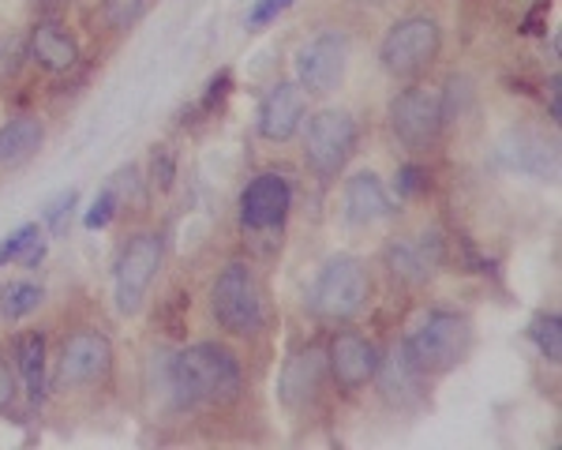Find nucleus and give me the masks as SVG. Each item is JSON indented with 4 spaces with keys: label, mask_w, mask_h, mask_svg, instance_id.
<instances>
[{
    "label": "nucleus",
    "mask_w": 562,
    "mask_h": 450,
    "mask_svg": "<svg viewBox=\"0 0 562 450\" xmlns=\"http://www.w3.org/2000/svg\"><path fill=\"white\" fill-rule=\"evenodd\" d=\"M166 386L177 409L192 405H225L240 394V364L229 349L203 341L184 353L169 357L166 364Z\"/></svg>",
    "instance_id": "1"
},
{
    "label": "nucleus",
    "mask_w": 562,
    "mask_h": 450,
    "mask_svg": "<svg viewBox=\"0 0 562 450\" xmlns=\"http://www.w3.org/2000/svg\"><path fill=\"white\" fill-rule=\"evenodd\" d=\"M469 323L454 312H431L420 327L405 338L402 353L420 375H442L465 357L469 349Z\"/></svg>",
    "instance_id": "2"
},
{
    "label": "nucleus",
    "mask_w": 562,
    "mask_h": 450,
    "mask_svg": "<svg viewBox=\"0 0 562 450\" xmlns=\"http://www.w3.org/2000/svg\"><path fill=\"white\" fill-rule=\"evenodd\" d=\"M364 301H368V270L360 259L338 256L319 270V278H315L312 312L319 315V319L346 323L364 308Z\"/></svg>",
    "instance_id": "3"
},
{
    "label": "nucleus",
    "mask_w": 562,
    "mask_h": 450,
    "mask_svg": "<svg viewBox=\"0 0 562 450\" xmlns=\"http://www.w3.org/2000/svg\"><path fill=\"white\" fill-rule=\"evenodd\" d=\"M357 150V121L341 110H323L307 121L304 155L315 177L334 180Z\"/></svg>",
    "instance_id": "4"
},
{
    "label": "nucleus",
    "mask_w": 562,
    "mask_h": 450,
    "mask_svg": "<svg viewBox=\"0 0 562 450\" xmlns=\"http://www.w3.org/2000/svg\"><path fill=\"white\" fill-rule=\"evenodd\" d=\"M211 308H214V319L222 323L229 335H256L262 327V301H259V285L248 267L229 263L217 274L214 290H211Z\"/></svg>",
    "instance_id": "5"
},
{
    "label": "nucleus",
    "mask_w": 562,
    "mask_h": 450,
    "mask_svg": "<svg viewBox=\"0 0 562 450\" xmlns=\"http://www.w3.org/2000/svg\"><path fill=\"white\" fill-rule=\"evenodd\" d=\"M447 124V102L431 87H409L390 102V128L409 150H428Z\"/></svg>",
    "instance_id": "6"
},
{
    "label": "nucleus",
    "mask_w": 562,
    "mask_h": 450,
    "mask_svg": "<svg viewBox=\"0 0 562 450\" xmlns=\"http://www.w3.org/2000/svg\"><path fill=\"white\" fill-rule=\"evenodd\" d=\"M439 23L424 20V15H413V20H402L390 26V34L383 38V68L390 76H416L435 60L439 53Z\"/></svg>",
    "instance_id": "7"
},
{
    "label": "nucleus",
    "mask_w": 562,
    "mask_h": 450,
    "mask_svg": "<svg viewBox=\"0 0 562 450\" xmlns=\"http://www.w3.org/2000/svg\"><path fill=\"white\" fill-rule=\"evenodd\" d=\"M161 267V237L158 233H139L128 240L116 263V308L124 315L139 312L143 296H147L154 274Z\"/></svg>",
    "instance_id": "8"
},
{
    "label": "nucleus",
    "mask_w": 562,
    "mask_h": 450,
    "mask_svg": "<svg viewBox=\"0 0 562 450\" xmlns=\"http://www.w3.org/2000/svg\"><path fill=\"white\" fill-rule=\"evenodd\" d=\"M113 368V346L102 330H76L65 341V353H60V386H87V383H102Z\"/></svg>",
    "instance_id": "9"
},
{
    "label": "nucleus",
    "mask_w": 562,
    "mask_h": 450,
    "mask_svg": "<svg viewBox=\"0 0 562 450\" xmlns=\"http://www.w3.org/2000/svg\"><path fill=\"white\" fill-rule=\"evenodd\" d=\"M289 206H293V188L285 177L278 173H262L256 180H248V188L240 192V222L244 229H278L285 222Z\"/></svg>",
    "instance_id": "10"
},
{
    "label": "nucleus",
    "mask_w": 562,
    "mask_h": 450,
    "mask_svg": "<svg viewBox=\"0 0 562 450\" xmlns=\"http://www.w3.org/2000/svg\"><path fill=\"white\" fill-rule=\"evenodd\" d=\"M296 76H301L304 94H330L346 76V38L323 34V38L307 42L296 57Z\"/></svg>",
    "instance_id": "11"
},
{
    "label": "nucleus",
    "mask_w": 562,
    "mask_h": 450,
    "mask_svg": "<svg viewBox=\"0 0 562 450\" xmlns=\"http://www.w3.org/2000/svg\"><path fill=\"white\" fill-rule=\"evenodd\" d=\"M495 158L514 173H529L540 180H555L559 173L555 143H548L537 132H506L495 147Z\"/></svg>",
    "instance_id": "12"
},
{
    "label": "nucleus",
    "mask_w": 562,
    "mask_h": 450,
    "mask_svg": "<svg viewBox=\"0 0 562 450\" xmlns=\"http://www.w3.org/2000/svg\"><path fill=\"white\" fill-rule=\"evenodd\" d=\"M304 110H307V98H304V87L301 83H278L267 90L259 105V135L270 143H285L293 139L296 128L304 121Z\"/></svg>",
    "instance_id": "13"
},
{
    "label": "nucleus",
    "mask_w": 562,
    "mask_h": 450,
    "mask_svg": "<svg viewBox=\"0 0 562 450\" xmlns=\"http://www.w3.org/2000/svg\"><path fill=\"white\" fill-rule=\"evenodd\" d=\"M330 372L341 391H360L379 375V353L368 338L360 335H338L330 346Z\"/></svg>",
    "instance_id": "14"
},
{
    "label": "nucleus",
    "mask_w": 562,
    "mask_h": 450,
    "mask_svg": "<svg viewBox=\"0 0 562 450\" xmlns=\"http://www.w3.org/2000/svg\"><path fill=\"white\" fill-rule=\"evenodd\" d=\"M390 195L375 173H357L346 184V218L352 225H371L390 218Z\"/></svg>",
    "instance_id": "15"
},
{
    "label": "nucleus",
    "mask_w": 562,
    "mask_h": 450,
    "mask_svg": "<svg viewBox=\"0 0 562 450\" xmlns=\"http://www.w3.org/2000/svg\"><path fill=\"white\" fill-rule=\"evenodd\" d=\"M323 368H326L323 349H304V353L289 360L285 372H281V398H285V405H304L312 398L319 391Z\"/></svg>",
    "instance_id": "16"
},
{
    "label": "nucleus",
    "mask_w": 562,
    "mask_h": 450,
    "mask_svg": "<svg viewBox=\"0 0 562 450\" xmlns=\"http://www.w3.org/2000/svg\"><path fill=\"white\" fill-rule=\"evenodd\" d=\"M31 57L38 60L45 71H68L79 60V45L71 34L60 31L57 23H38L31 34Z\"/></svg>",
    "instance_id": "17"
},
{
    "label": "nucleus",
    "mask_w": 562,
    "mask_h": 450,
    "mask_svg": "<svg viewBox=\"0 0 562 450\" xmlns=\"http://www.w3.org/2000/svg\"><path fill=\"white\" fill-rule=\"evenodd\" d=\"M42 147V124L34 116H15L0 128V166H20Z\"/></svg>",
    "instance_id": "18"
},
{
    "label": "nucleus",
    "mask_w": 562,
    "mask_h": 450,
    "mask_svg": "<svg viewBox=\"0 0 562 450\" xmlns=\"http://www.w3.org/2000/svg\"><path fill=\"white\" fill-rule=\"evenodd\" d=\"M15 360H20V372H23L31 402H42V394H45V338L23 335L15 341Z\"/></svg>",
    "instance_id": "19"
},
{
    "label": "nucleus",
    "mask_w": 562,
    "mask_h": 450,
    "mask_svg": "<svg viewBox=\"0 0 562 450\" xmlns=\"http://www.w3.org/2000/svg\"><path fill=\"white\" fill-rule=\"evenodd\" d=\"M42 256H45V240H42L38 225H20L12 237L0 240V267L12 263V259H23V263L34 267Z\"/></svg>",
    "instance_id": "20"
},
{
    "label": "nucleus",
    "mask_w": 562,
    "mask_h": 450,
    "mask_svg": "<svg viewBox=\"0 0 562 450\" xmlns=\"http://www.w3.org/2000/svg\"><path fill=\"white\" fill-rule=\"evenodd\" d=\"M38 304H42V290L31 282H12L0 290V315H4V319H23V315H31Z\"/></svg>",
    "instance_id": "21"
},
{
    "label": "nucleus",
    "mask_w": 562,
    "mask_h": 450,
    "mask_svg": "<svg viewBox=\"0 0 562 450\" xmlns=\"http://www.w3.org/2000/svg\"><path fill=\"white\" fill-rule=\"evenodd\" d=\"M379 368H383V391L390 394V398H394V394H397V398H405L409 391H416V380H420V372H416L409 360H405L402 349H394L386 364H379Z\"/></svg>",
    "instance_id": "22"
},
{
    "label": "nucleus",
    "mask_w": 562,
    "mask_h": 450,
    "mask_svg": "<svg viewBox=\"0 0 562 450\" xmlns=\"http://www.w3.org/2000/svg\"><path fill=\"white\" fill-rule=\"evenodd\" d=\"M529 335H532V341H537L543 360L559 364V360H562V323H559V315L555 312L537 315V319H532V327H529Z\"/></svg>",
    "instance_id": "23"
},
{
    "label": "nucleus",
    "mask_w": 562,
    "mask_h": 450,
    "mask_svg": "<svg viewBox=\"0 0 562 450\" xmlns=\"http://www.w3.org/2000/svg\"><path fill=\"white\" fill-rule=\"evenodd\" d=\"M121 203H124L121 184H116V180H109V184L102 188V192H98V200L90 203V211H87L83 225H87V229H105V225L116 218V211H121Z\"/></svg>",
    "instance_id": "24"
},
{
    "label": "nucleus",
    "mask_w": 562,
    "mask_h": 450,
    "mask_svg": "<svg viewBox=\"0 0 562 450\" xmlns=\"http://www.w3.org/2000/svg\"><path fill=\"white\" fill-rule=\"evenodd\" d=\"M143 15V0H102V20L113 31H128Z\"/></svg>",
    "instance_id": "25"
},
{
    "label": "nucleus",
    "mask_w": 562,
    "mask_h": 450,
    "mask_svg": "<svg viewBox=\"0 0 562 450\" xmlns=\"http://www.w3.org/2000/svg\"><path fill=\"white\" fill-rule=\"evenodd\" d=\"M229 90H233V71L229 68H222L217 71V76L211 79V83H206V94L199 98V113H214L217 105L225 102V98H229Z\"/></svg>",
    "instance_id": "26"
},
{
    "label": "nucleus",
    "mask_w": 562,
    "mask_h": 450,
    "mask_svg": "<svg viewBox=\"0 0 562 450\" xmlns=\"http://www.w3.org/2000/svg\"><path fill=\"white\" fill-rule=\"evenodd\" d=\"M289 4H293V0H256V8H251V15H248V26L256 31V26L274 23Z\"/></svg>",
    "instance_id": "27"
},
{
    "label": "nucleus",
    "mask_w": 562,
    "mask_h": 450,
    "mask_svg": "<svg viewBox=\"0 0 562 450\" xmlns=\"http://www.w3.org/2000/svg\"><path fill=\"white\" fill-rule=\"evenodd\" d=\"M428 188V173H424L420 166H405L402 173H397V192L402 195H416Z\"/></svg>",
    "instance_id": "28"
},
{
    "label": "nucleus",
    "mask_w": 562,
    "mask_h": 450,
    "mask_svg": "<svg viewBox=\"0 0 562 450\" xmlns=\"http://www.w3.org/2000/svg\"><path fill=\"white\" fill-rule=\"evenodd\" d=\"M71 206H76V192L57 195V200H53L49 206H45V225H49V229L57 233L60 225H65V211H71Z\"/></svg>",
    "instance_id": "29"
},
{
    "label": "nucleus",
    "mask_w": 562,
    "mask_h": 450,
    "mask_svg": "<svg viewBox=\"0 0 562 450\" xmlns=\"http://www.w3.org/2000/svg\"><path fill=\"white\" fill-rule=\"evenodd\" d=\"M154 180H158L161 188L173 184V155H169V147L154 150Z\"/></svg>",
    "instance_id": "30"
},
{
    "label": "nucleus",
    "mask_w": 562,
    "mask_h": 450,
    "mask_svg": "<svg viewBox=\"0 0 562 450\" xmlns=\"http://www.w3.org/2000/svg\"><path fill=\"white\" fill-rule=\"evenodd\" d=\"M12 398H15V383H12V372L4 368V360H0V413L12 405Z\"/></svg>",
    "instance_id": "31"
},
{
    "label": "nucleus",
    "mask_w": 562,
    "mask_h": 450,
    "mask_svg": "<svg viewBox=\"0 0 562 450\" xmlns=\"http://www.w3.org/2000/svg\"><path fill=\"white\" fill-rule=\"evenodd\" d=\"M548 98H551V121H559V76H551V83H548Z\"/></svg>",
    "instance_id": "32"
},
{
    "label": "nucleus",
    "mask_w": 562,
    "mask_h": 450,
    "mask_svg": "<svg viewBox=\"0 0 562 450\" xmlns=\"http://www.w3.org/2000/svg\"><path fill=\"white\" fill-rule=\"evenodd\" d=\"M4 49H8V38H0V60H4Z\"/></svg>",
    "instance_id": "33"
},
{
    "label": "nucleus",
    "mask_w": 562,
    "mask_h": 450,
    "mask_svg": "<svg viewBox=\"0 0 562 450\" xmlns=\"http://www.w3.org/2000/svg\"><path fill=\"white\" fill-rule=\"evenodd\" d=\"M360 4H390V0H360Z\"/></svg>",
    "instance_id": "34"
},
{
    "label": "nucleus",
    "mask_w": 562,
    "mask_h": 450,
    "mask_svg": "<svg viewBox=\"0 0 562 450\" xmlns=\"http://www.w3.org/2000/svg\"><path fill=\"white\" fill-rule=\"evenodd\" d=\"M38 4H45V8H53V4H57V0H38Z\"/></svg>",
    "instance_id": "35"
}]
</instances>
